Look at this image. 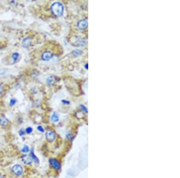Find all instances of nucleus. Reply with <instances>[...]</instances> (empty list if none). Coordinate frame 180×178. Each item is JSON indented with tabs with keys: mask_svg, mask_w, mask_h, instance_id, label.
<instances>
[{
	"mask_svg": "<svg viewBox=\"0 0 180 178\" xmlns=\"http://www.w3.org/2000/svg\"><path fill=\"white\" fill-rule=\"evenodd\" d=\"M52 13L57 16L59 17L63 15L64 12V6L62 3L59 2H55L53 3L51 7Z\"/></svg>",
	"mask_w": 180,
	"mask_h": 178,
	"instance_id": "1",
	"label": "nucleus"
},
{
	"mask_svg": "<svg viewBox=\"0 0 180 178\" xmlns=\"http://www.w3.org/2000/svg\"><path fill=\"white\" fill-rule=\"evenodd\" d=\"M49 163L52 169L55 170H59L61 169V163L56 158H50L49 160Z\"/></svg>",
	"mask_w": 180,
	"mask_h": 178,
	"instance_id": "2",
	"label": "nucleus"
},
{
	"mask_svg": "<svg viewBox=\"0 0 180 178\" xmlns=\"http://www.w3.org/2000/svg\"><path fill=\"white\" fill-rule=\"evenodd\" d=\"M12 171L15 175L17 176H21L24 173V169L21 165L17 164H15L12 167Z\"/></svg>",
	"mask_w": 180,
	"mask_h": 178,
	"instance_id": "3",
	"label": "nucleus"
},
{
	"mask_svg": "<svg viewBox=\"0 0 180 178\" xmlns=\"http://www.w3.org/2000/svg\"><path fill=\"white\" fill-rule=\"evenodd\" d=\"M45 136H46V140L49 142H54L55 140V138H56L55 133L53 130H49L46 131Z\"/></svg>",
	"mask_w": 180,
	"mask_h": 178,
	"instance_id": "4",
	"label": "nucleus"
},
{
	"mask_svg": "<svg viewBox=\"0 0 180 178\" xmlns=\"http://www.w3.org/2000/svg\"><path fill=\"white\" fill-rule=\"evenodd\" d=\"M21 160L24 164L28 165H31L33 162L31 156L27 154H24L21 156Z\"/></svg>",
	"mask_w": 180,
	"mask_h": 178,
	"instance_id": "5",
	"label": "nucleus"
},
{
	"mask_svg": "<svg viewBox=\"0 0 180 178\" xmlns=\"http://www.w3.org/2000/svg\"><path fill=\"white\" fill-rule=\"evenodd\" d=\"M53 57V54L48 51H45L44 52H43V54H42L41 58L42 60H43L44 61H49L51 60V59Z\"/></svg>",
	"mask_w": 180,
	"mask_h": 178,
	"instance_id": "6",
	"label": "nucleus"
},
{
	"mask_svg": "<svg viewBox=\"0 0 180 178\" xmlns=\"http://www.w3.org/2000/svg\"><path fill=\"white\" fill-rule=\"evenodd\" d=\"M77 28L81 30H84L88 26V22L85 19L79 20L77 24Z\"/></svg>",
	"mask_w": 180,
	"mask_h": 178,
	"instance_id": "7",
	"label": "nucleus"
},
{
	"mask_svg": "<svg viewBox=\"0 0 180 178\" xmlns=\"http://www.w3.org/2000/svg\"><path fill=\"white\" fill-rule=\"evenodd\" d=\"M32 44V39L30 37H26L23 39L22 45L24 48H28Z\"/></svg>",
	"mask_w": 180,
	"mask_h": 178,
	"instance_id": "8",
	"label": "nucleus"
},
{
	"mask_svg": "<svg viewBox=\"0 0 180 178\" xmlns=\"http://www.w3.org/2000/svg\"><path fill=\"white\" fill-rule=\"evenodd\" d=\"M29 156H31V158H32L33 161L37 164H38L40 163L39 159L38 158V157L35 155L34 152V149H32L30 150V154H29Z\"/></svg>",
	"mask_w": 180,
	"mask_h": 178,
	"instance_id": "9",
	"label": "nucleus"
},
{
	"mask_svg": "<svg viewBox=\"0 0 180 178\" xmlns=\"http://www.w3.org/2000/svg\"><path fill=\"white\" fill-rule=\"evenodd\" d=\"M47 83L50 85V86H52L55 84V83L56 82V77H55L53 76H49L47 79Z\"/></svg>",
	"mask_w": 180,
	"mask_h": 178,
	"instance_id": "10",
	"label": "nucleus"
},
{
	"mask_svg": "<svg viewBox=\"0 0 180 178\" xmlns=\"http://www.w3.org/2000/svg\"><path fill=\"white\" fill-rule=\"evenodd\" d=\"M8 121L4 116H0V125L5 127L8 124Z\"/></svg>",
	"mask_w": 180,
	"mask_h": 178,
	"instance_id": "11",
	"label": "nucleus"
},
{
	"mask_svg": "<svg viewBox=\"0 0 180 178\" xmlns=\"http://www.w3.org/2000/svg\"><path fill=\"white\" fill-rule=\"evenodd\" d=\"M13 64L17 63L20 59V54L18 52H15L12 55Z\"/></svg>",
	"mask_w": 180,
	"mask_h": 178,
	"instance_id": "12",
	"label": "nucleus"
},
{
	"mask_svg": "<svg viewBox=\"0 0 180 178\" xmlns=\"http://www.w3.org/2000/svg\"><path fill=\"white\" fill-rule=\"evenodd\" d=\"M76 43L77 44V46H83L86 44V42L84 38H79V37L77 38L76 40Z\"/></svg>",
	"mask_w": 180,
	"mask_h": 178,
	"instance_id": "13",
	"label": "nucleus"
},
{
	"mask_svg": "<svg viewBox=\"0 0 180 178\" xmlns=\"http://www.w3.org/2000/svg\"><path fill=\"white\" fill-rule=\"evenodd\" d=\"M51 121L53 122H57L59 121V116L57 112H54L51 116Z\"/></svg>",
	"mask_w": 180,
	"mask_h": 178,
	"instance_id": "14",
	"label": "nucleus"
},
{
	"mask_svg": "<svg viewBox=\"0 0 180 178\" xmlns=\"http://www.w3.org/2000/svg\"><path fill=\"white\" fill-rule=\"evenodd\" d=\"M29 151H30L29 147L28 145H24V147L22 148V149H21V152L22 153H24V154L28 153V152H29Z\"/></svg>",
	"mask_w": 180,
	"mask_h": 178,
	"instance_id": "15",
	"label": "nucleus"
},
{
	"mask_svg": "<svg viewBox=\"0 0 180 178\" xmlns=\"http://www.w3.org/2000/svg\"><path fill=\"white\" fill-rule=\"evenodd\" d=\"M73 54L75 56H78L82 54V51L80 50H75L73 52Z\"/></svg>",
	"mask_w": 180,
	"mask_h": 178,
	"instance_id": "16",
	"label": "nucleus"
},
{
	"mask_svg": "<svg viewBox=\"0 0 180 178\" xmlns=\"http://www.w3.org/2000/svg\"><path fill=\"white\" fill-rule=\"evenodd\" d=\"M25 133H27V134H31V133L33 132V128H32V127H27V128H26V129L25 130Z\"/></svg>",
	"mask_w": 180,
	"mask_h": 178,
	"instance_id": "17",
	"label": "nucleus"
},
{
	"mask_svg": "<svg viewBox=\"0 0 180 178\" xmlns=\"http://www.w3.org/2000/svg\"><path fill=\"white\" fill-rule=\"evenodd\" d=\"M16 103V100L15 98H12L10 100V106H13Z\"/></svg>",
	"mask_w": 180,
	"mask_h": 178,
	"instance_id": "18",
	"label": "nucleus"
},
{
	"mask_svg": "<svg viewBox=\"0 0 180 178\" xmlns=\"http://www.w3.org/2000/svg\"><path fill=\"white\" fill-rule=\"evenodd\" d=\"M25 130H24V129H21V130H19V136H24L25 134Z\"/></svg>",
	"mask_w": 180,
	"mask_h": 178,
	"instance_id": "19",
	"label": "nucleus"
},
{
	"mask_svg": "<svg viewBox=\"0 0 180 178\" xmlns=\"http://www.w3.org/2000/svg\"><path fill=\"white\" fill-rule=\"evenodd\" d=\"M37 130H38L39 131H40V132H42V133L45 132V130H44L43 127L42 126H41V125H38V126L37 127Z\"/></svg>",
	"mask_w": 180,
	"mask_h": 178,
	"instance_id": "20",
	"label": "nucleus"
},
{
	"mask_svg": "<svg viewBox=\"0 0 180 178\" xmlns=\"http://www.w3.org/2000/svg\"><path fill=\"white\" fill-rule=\"evenodd\" d=\"M3 91H4L3 86V85L0 83V95H1L3 92Z\"/></svg>",
	"mask_w": 180,
	"mask_h": 178,
	"instance_id": "21",
	"label": "nucleus"
},
{
	"mask_svg": "<svg viewBox=\"0 0 180 178\" xmlns=\"http://www.w3.org/2000/svg\"><path fill=\"white\" fill-rule=\"evenodd\" d=\"M81 107L82 108V109L83 110V111H84L85 113H88L87 108L84 105H81Z\"/></svg>",
	"mask_w": 180,
	"mask_h": 178,
	"instance_id": "22",
	"label": "nucleus"
},
{
	"mask_svg": "<svg viewBox=\"0 0 180 178\" xmlns=\"http://www.w3.org/2000/svg\"><path fill=\"white\" fill-rule=\"evenodd\" d=\"M62 102L66 104H70V102L68 101H66V100H63Z\"/></svg>",
	"mask_w": 180,
	"mask_h": 178,
	"instance_id": "23",
	"label": "nucleus"
},
{
	"mask_svg": "<svg viewBox=\"0 0 180 178\" xmlns=\"http://www.w3.org/2000/svg\"><path fill=\"white\" fill-rule=\"evenodd\" d=\"M85 68H86V69H87V68H88V64H86V65H85Z\"/></svg>",
	"mask_w": 180,
	"mask_h": 178,
	"instance_id": "24",
	"label": "nucleus"
},
{
	"mask_svg": "<svg viewBox=\"0 0 180 178\" xmlns=\"http://www.w3.org/2000/svg\"><path fill=\"white\" fill-rule=\"evenodd\" d=\"M1 46L0 45V51H1Z\"/></svg>",
	"mask_w": 180,
	"mask_h": 178,
	"instance_id": "25",
	"label": "nucleus"
}]
</instances>
